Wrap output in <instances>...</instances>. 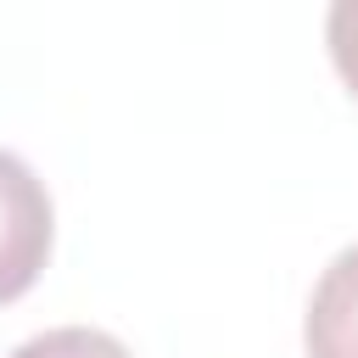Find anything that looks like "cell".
Listing matches in <instances>:
<instances>
[{
	"mask_svg": "<svg viewBox=\"0 0 358 358\" xmlns=\"http://www.w3.org/2000/svg\"><path fill=\"white\" fill-rule=\"evenodd\" d=\"M11 358H134L117 336L90 330V324H62L45 336H28L22 347H11Z\"/></svg>",
	"mask_w": 358,
	"mask_h": 358,
	"instance_id": "3",
	"label": "cell"
},
{
	"mask_svg": "<svg viewBox=\"0 0 358 358\" xmlns=\"http://www.w3.org/2000/svg\"><path fill=\"white\" fill-rule=\"evenodd\" d=\"M308 358H358V246H341L319 274L302 319Z\"/></svg>",
	"mask_w": 358,
	"mask_h": 358,
	"instance_id": "2",
	"label": "cell"
},
{
	"mask_svg": "<svg viewBox=\"0 0 358 358\" xmlns=\"http://www.w3.org/2000/svg\"><path fill=\"white\" fill-rule=\"evenodd\" d=\"M324 39H330V56H336L341 78L358 90V0H336V6H330Z\"/></svg>",
	"mask_w": 358,
	"mask_h": 358,
	"instance_id": "4",
	"label": "cell"
},
{
	"mask_svg": "<svg viewBox=\"0 0 358 358\" xmlns=\"http://www.w3.org/2000/svg\"><path fill=\"white\" fill-rule=\"evenodd\" d=\"M50 196L39 185V173L17 157L0 151V302L22 296L45 257H50Z\"/></svg>",
	"mask_w": 358,
	"mask_h": 358,
	"instance_id": "1",
	"label": "cell"
}]
</instances>
